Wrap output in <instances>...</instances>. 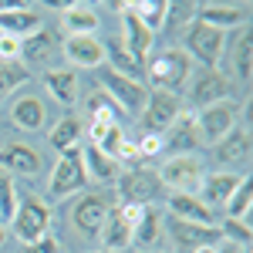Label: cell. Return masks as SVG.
Listing matches in <instances>:
<instances>
[{"instance_id": "obj_1", "label": "cell", "mask_w": 253, "mask_h": 253, "mask_svg": "<svg viewBox=\"0 0 253 253\" xmlns=\"http://www.w3.org/2000/svg\"><path fill=\"white\" fill-rule=\"evenodd\" d=\"M189 68H193L189 54L179 47H169V51H159L152 58H145V78L156 84V91L175 95L189 78Z\"/></svg>"}, {"instance_id": "obj_2", "label": "cell", "mask_w": 253, "mask_h": 253, "mask_svg": "<svg viewBox=\"0 0 253 253\" xmlns=\"http://www.w3.org/2000/svg\"><path fill=\"white\" fill-rule=\"evenodd\" d=\"M223 51H226V31H216L203 20H189L186 24V54L189 61H199L206 64V71H216V64L223 61Z\"/></svg>"}, {"instance_id": "obj_3", "label": "cell", "mask_w": 253, "mask_h": 253, "mask_svg": "<svg viewBox=\"0 0 253 253\" xmlns=\"http://www.w3.org/2000/svg\"><path fill=\"white\" fill-rule=\"evenodd\" d=\"M10 226H14V236H17L24 247L38 243L41 236H47V226H51V210H47V203L34 193L20 196Z\"/></svg>"}, {"instance_id": "obj_4", "label": "cell", "mask_w": 253, "mask_h": 253, "mask_svg": "<svg viewBox=\"0 0 253 253\" xmlns=\"http://www.w3.org/2000/svg\"><path fill=\"white\" fill-rule=\"evenodd\" d=\"M98 84L105 88V95L115 101V108L122 115H128V118L142 115V108L149 101V91H145L142 81H128L122 75H115V71H108V68H98Z\"/></svg>"}, {"instance_id": "obj_5", "label": "cell", "mask_w": 253, "mask_h": 253, "mask_svg": "<svg viewBox=\"0 0 253 253\" xmlns=\"http://www.w3.org/2000/svg\"><path fill=\"white\" fill-rule=\"evenodd\" d=\"M118 196H122V203H132V206H149V203H156L159 196L166 193V186H162V179L159 172L152 169H128V172H118Z\"/></svg>"}, {"instance_id": "obj_6", "label": "cell", "mask_w": 253, "mask_h": 253, "mask_svg": "<svg viewBox=\"0 0 253 253\" xmlns=\"http://www.w3.org/2000/svg\"><path fill=\"white\" fill-rule=\"evenodd\" d=\"M84 186H88V172H84V162H81V149L61 152L58 166L51 172V186H47L51 199H68L71 193H81Z\"/></svg>"}, {"instance_id": "obj_7", "label": "cell", "mask_w": 253, "mask_h": 253, "mask_svg": "<svg viewBox=\"0 0 253 253\" xmlns=\"http://www.w3.org/2000/svg\"><path fill=\"white\" fill-rule=\"evenodd\" d=\"M179 115H182L179 98L166 95V91H152L142 108V128H145V135H166Z\"/></svg>"}, {"instance_id": "obj_8", "label": "cell", "mask_w": 253, "mask_h": 253, "mask_svg": "<svg viewBox=\"0 0 253 253\" xmlns=\"http://www.w3.org/2000/svg\"><path fill=\"white\" fill-rule=\"evenodd\" d=\"M203 162L199 156H172L162 169H159V179H162V186L169 182L175 193H193L199 189V182H203Z\"/></svg>"}, {"instance_id": "obj_9", "label": "cell", "mask_w": 253, "mask_h": 253, "mask_svg": "<svg viewBox=\"0 0 253 253\" xmlns=\"http://www.w3.org/2000/svg\"><path fill=\"white\" fill-rule=\"evenodd\" d=\"M196 128H199V142H206V145H219V142L226 138V132L236 128V108H233V105H226V101L210 105V108L199 112Z\"/></svg>"}, {"instance_id": "obj_10", "label": "cell", "mask_w": 253, "mask_h": 253, "mask_svg": "<svg viewBox=\"0 0 253 253\" xmlns=\"http://www.w3.org/2000/svg\"><path fill=\"white\" fill-rule=\"evenodd\" d=\"M108 199L101 193H91V196H81L78 203H75V210H71V219H75V226H78V233L84 236H98L101 233V226H105V219H108Z\"/></svg>"}, {"instance_id": "obj_11", "label": "cell", "mask_w": 253, "mask_h": 253, "mask_svg": "<svg viewBox=\"0 0 253 253\" xmlns=\"http://www.w3.org/2000/svg\"><path fill=\"white\" fill-rule=\"evenodd\" d=\"M203 142H199V128H196V115H182L172 122V128L162 135V152H169V156H196V149H199Z\"/></svg>"}, {"instance_id": "obj_12", "label": "cell", "mask_w": 253, "mask_h": 253, "mask_svg": "<svg viewBox=\"0 0 253 253\" xmlns=\"http://www.w3.org/2000/svg\"><path fill=\"white\" fill-rule=\"evenodd\" d=\"M118 10H122V44H125L135 58L145 61L149 54H152V47H156V34H152V31L132 14L128 3H118Z\"/></svg>"}, {"instance_id": "obj_13", "label": "cell", "mask_w": 253, "mask_h": 253, "mask_svg": "<svg viewBox=\"0 0 253 253\" xmlns=\"http://www.w3.org/2000/svg\"><path fill=\"white\" fill-rule=\"evenodd\" d=\"M38 31H41L38 10H31V7H24V3L7 0V7L0 10V34L24 41V38H31V34H38Z\"/></svg>"}, {"instance_id": "obj_14", "label": "cell", "mask_w": 253, "mask_h": 253, "mask_svg": "<svg viewBox=\"0 0 253 253\" xmlns=\"http://www.w3.org/2000/svg\"><path fill=\"white\" fill-rule=\"evenodd\" d=\"M169 233L179 247H189V250H199V247H216L219 240V226H199V223H189V219H175L169 216Z\"/></svg>"}, {"instance_id": "obj_15", "label": "cell", "mask_w": 253, "mask_h": 253, "mask_svg": "<svg viewBox=\"0 0 253 253\" xmlns=\"http://www.w3.org/2000/svg\"><path fill=\"white\" fill-rule=\"evenodd\" d=\"M226 95H230V81L223 78L219 71H203L193 81V88H189V101H193L196 108L219 105V101H226Z\"/></svg>"}, {"instance_id": "obj_16", "label": "cell", "mask_w": 253, "mask_h": 253, "mask_svg": "<svg viewBox=\"0 0 253 253\" xmlns=\"http://www.w3.org/2000/svg\"><path fill=\"white\" fill-rule=\"evenodd\" d=\"M58 38L51 34V31H44L41 27L38 34H31V38L20 41V64L31 71V68H41V64H47V61L58 54Z\"/></svg>"}, {"instance_id": "obj_17", "label": "cell", "mask_w": 253, "mask_h": 253, "mask_svg": "<svg viewBox=\"0 0 253 253\" xmlns=\"http://www.w3.org/2000/svg\"><path fill=\"white\" fill-rule=\"evenodd\" d=\"M105 47V68L108 71H115V75H122V78H128V81H138V78H145V61L135 58L122 41H108V44H101Z\"/></svg>"}, {"instance_id": "obj_18", "label": "cell", "mask_w": 253, "mask_h": 253, "mask_svg": "<svg viewBox=\"0 0 253 253\" xmlns=\"http://www.w3.org/2000/svg\"><path fill=\"white\" fill-rule=\"evenodd\" d=\"M64 54L75 68H101L105 61V47L98 38H88V34H68L64 41Z\"/></svg>"}, {"instance_id": "obj_19", "label": "cell", "mask_w": 253, "mask_h": 253, "mask_svg": "<svg viewBox=\"0 0 253 253\" xmlns=\"http://www.w3.org/2000/svg\"><path fill=\"white\" fill-rule=\"evenodd\" d=\"M236 186H240V175H233V172H210V175H203V182H199V203H203L206 210L226 206V199L233 196Z\"/></svg>"}, {"instance_id": "obj_20", "label": "cell", "mask_w": 253, "mask_h": 253, "mask_svg": "<svg viewBox=\"0 0 253 253\" xmlns=\"http://www.w3.org/2000/svg\"><path fill=\"white\" fill-rule=\"evenodd\" d=\"M0 169H7V172H20V175H38L41 172L38 149L20 145V142L3 145V149H0Z\"/></svg>"}, {"instance_id": "obj_21", "label": "cell", "mask_w": 253, "mask_h": 253, "mask_svg": "<svg viewBox=\"0 0 253 253\" xmlns=\"http://www.w3.org/2000/svg\"><path fill=\"white\" fill-rule=\"evenodd\" d=\"M169 216L189 219V223H199V226H216V213L206 210L199 203V196H193V193H172L169 196Z\"/></svg>"}, {"instance_id": "obj_22", "label": "cell", "mask_w": 253, "mask_h": 253, "mask_svg": "<svg viewBox=\"0 0 253 253\" xmlns=\"http://www.w3.org/2000/svg\"><path fill=\"white\" fill-rule=\"evenodd\" d=\"M250 132L247 128H230L226 138L216 145V159L223 166H250Z\"/></svg>"}, {"instance_id": "obj_23", "label": "cell", "mask_w": 253, "mask_h": 253, "mask_svg": "<svg viewBox=\"0 0 253 253\" xmlns=\"http://www.w3.org/2000/svg\"><path fill=\"white\" fill-rule=\"evenodd\" d=\"M247 14H250V10H247V7H240V3H203L196 20L210 24V27H216V31H226V27L243 24Z\"/></svg>"}, {"instance_id": "obj_24", "label": "cell", "mask_w": 253, "mask_h": 253, "mask_svg": "<svg viewBox=\"0 0 253 253\" xmlns=\"http://www.w3.org/2000/svg\"><path fill=\"white\" fill-rule=\"evenodd\" d=\"M81 162H84L88 179H95V182H115L118 179V159L105 156L95 142H88V149L81 152Z\"/></svg>"}, {"instance_id": "obj_25", "label": "cell", "mask_w": 253, "mask_h": 253, "mask_svg": "<svg viewBox=\"0 0 253 253\" xmlns=\"http://www.w3.org/2000/svg\"><path fill=\"white\" fill-rule=\"evenodd\" d=\"M44 88H47V95L61 101V105H75L78 101V75L71 71V68H54V71H47L44 75Z\"/></svg>"}, {"instance_id": "obj_26", "label": "cell", "mask_w": 253, "mask_h": 253, "mask_svg": "<svg viewBox=\"0 0 253 253\" xmlns=\"http://www.w3.org/2000/svg\"><path fill=\"white\" fill-rule=\"evenodd\" d=\"M115 101L108 95H95L88 98V115H91V122H88V132H91V142H98V138L105 135L112 125H118L115 122Z\"/></svg>"}, {"instance_id": "obj_27", "label": "cell", "mask_w": 253, "mask_h": 253, "mask_svg": "<svg viewBox=\"0 0 253 253\" xmlns=\"http://www.w3.org/2000/svg\"><path fill=\"white\" fill-rule=\"evenodd\" d=\"M10 122L17 125L20 132H38L41 125H44V105H41L38 95H24L14 101V108H10Z\"/></svg>"}, {"instance_id": "obj_28", "label": "cell", "mask_w": 253, "mask_h": 253, "mask_svg": "<svg viewBox=\"0 0 253 253\" xmlns=\"http://www.w3.org/2000/svg\"><path fill=\"white\" fill-rule=\"evenodd\" d=\"M98 24H101V20H98L95 7H88V3H81V0L64 3V27H68L71 34H88V38H95Z\"/></svg>"}, {"instance_id": "obj_29", "label": "cell", "mask_w": 253, "mask_h": 253, "mask_svg": "<svg viewBox=\"0 0 253 253\" xmlns=\"http://www.w3.org/2000/svg\"><path fill=\"white\" fill-rule=\"evenodd\" d=\"M98 240L105 243L108 253H118V250H125V247H132V226L118 216V210H112L108 219H105V226H101V233H98Z\"/></svg>"}, {"instance_id": "obj_30", "label": "cell", "mask_w": 253, "mask_h": 253, "mask_svg": "<svg viewBox=\"0 0 253 253\" xmlns=\"http://www.w3.org/2000/svg\"><path fill=\"white\" fill-rule=\"evenodd\" d=\"M128 7H132V14H135L152 34L166 27V14H169V3H166V0H132Z\"/></svg>"}, {"instance_id": "obj_31", "label": "cell", "mask_w": 253, "mask_h": 253, "mask_svg": "<svg viewBox=\"0 0 253 253\" xmlns=\"http://www.w3.org/2000/svg\"><path fill=\"white\" fill-rule=\"evenodd\" d=\"M132 243L142 250H152L159 243V210H152V206L142 210V219L132 226Z\"/></svg>"}, {"instance_id": "obj_32", "label": "cell", "mask_w": 253, "mask_h": 253, "mask_svg": "<svg viewBox=\"0 0 253 253\" xmlns=\"http://www.w3.org/2000/svg\"><path fill=\"white\" fill-rule=\"evenodd\" d=\"M47 142H51V149H58V152L78 149V142H81V122H78V118H61L58 125L51 128Z\"/></svg>"}, {"instance_id": "obj_33", "label": "cell", "mask_w": 253, "mask_h": 253, "mask_svg": "<svg viewBox=\"0 0 253 253\" xmlns=\"http://www.w3.org/2000/svg\"><path fill=\"white\" fill-rule=\"evenodd\" d=\"M250 203H253V182L250 179H240V186L233 189V196L226 199V213H230V219L250 223V219H247V216H250Z\"/></svg>"}, {"instance_id": "obj_34", "label": "cell", "mask_w": 253, "mask_h": 253, "mask_svg": "<svg viewBox=\"0 0 253 253\" xmlns=\"http://www.w3.org/2000/svg\"><path fill=\"white\" fill-rule=\"evenodd\" d=\"M233 64H236V75H240L243 81H250V75H253V34H250V31H243L240 41H236Z\"/></svg>"}, {"instance_id": "obj_35", "label": "cell", "mask_w": 253, "mask_h": 253, "mask_svg": "<svg viewBox=\"0 0 253 253\" xmlns=\"http://www.w3.org/2000/svg\"><path fill=\"white\" fill-rule=\"evenodd\" d=\"M27 78H31V71L20 61H0V98L10 95L14 88H20Z\"/></svg>"}, {"instance_id": "obj_36", "label": "cell", "mask_w": 253, "mask_h": 253, "mask_svg": "<svg viewBox=\"0 0 253 253\" xmlns=\"http://www.w3.org/2000/svg\"><path fill=\"white\" fill-rule=\"evenodd\" d=\"M17 210V189H14V179L7 169H0V219H14Z\"/></svg>"}, {"instance_id": "obj_37", "label": "cell", "mask_w": 253, "mask_h": 253, "mask_svg": "<svg viewBox=\"0 0 253 253\" xmlns=\"http://www.w3.org/2000/svg\"><path fill=\"white\" fill-rule=\"evenodd\" d=\"M219 233L223 236H230L233 243H250L253 240V230H250V223H243V219H223V226H219Z\"/></svg>"}, {"instance_id": "obj_38", "label": "cell", "mask_w": 253, "mask_h": 253, "mask_svg": "<svg viewBox=\"0 0 253 253\" xmlns=\"http://www.w3.org/2000/svg\"><path fill=\"white\" fill-rule=\"evenodd\" d=\"M95 145H98V149H101V152H105V156L118 159V149L125 145V132H122V125H112V128H108L105 135L98 138Z\"/></svg>"}, {"instance_id": "obj_39", "label": "cell", "mask_w": 253, "mask_h": 253, "mask_svg": "<svg viewBox=\"0 0 253 253\" xmlns=\"http://www.w3.org/2000/svg\"><path fill=\"white\" fill-rule=\"evenodd\" d=\"M135 149H138V159L159 156V152H162V135H142L135 142Z\"/></svg>"}, {"instance_id": "obj_40", "label": "cell", "mask_w": 253, "mask_h": 253, "mask_svg": "<svg viewBox=\"0 0 253 253\" xmlns=\"http://www.w3.org/2000/svg\"><path fill=\"white\" fill-rule=\"evenodd\" d=\"M24 253H61V243L54 240V236H41L38 243L24 247Z\"/></svg>"}, {"instance_id": "obj_41", "label": "cell", "mask_w": 253, "mask_h": 253, "mask_svg": "<svg viewBox=\"0 0 253 253\" xmlns=\"http://www.w3.org/2000/svg\"><path fill=\"white\" fill-rule=\"evenodd\" d=\"M118 159H132V162H135V159H138V149H135V142H125V145L118 149Z\"/></svg>"}, {"instance_id": "obj_42", "label": "cell", "mask_w": 253, "mask_h": 253, "mask_svg": "<svg viewBox=\"0 0 253 253\" xmlns=\"http://www.w3.org/2000/svg\"><path fill=\"white\" fill-rule=\"evenodd\" d=\"M216 253H240V250H236L233 243H226V247H216Z\"/></svg>"}, {"instance_id": "obj_43", "label": "cell", "mask_w": 253, "mask_h": 253, "mask_svg": "<svg viewBox=\"0 0 253 253\" xmlns=\"http://www.w3.org/2000/svg\"><path fill=\"white\" fill-rule=\"evenodd\" d=\"M7 243V230H3V223H0V247Z\"/></svg>"}, {"instance_id": "obj_44", "label": "cell", "mask_w": 253, "mask_h": 253, "mask_svg": "<svg viewBox=\"0 0 253 253\" xmlns=\"http://www.w3.org/2000/svg\"><path fill=\"white\" fill-rule=\"evenodd\" d=\"M193 253H216V247H199V250H193Z\"/></svg>"}, {"instance_id": "obj_45", "label": "cell", "mask_w": 253, "mask_h": 253, "mask_svg": "<svg viewBox=\"0 0 253 253\" xmlns=\"http://www.w3.org/2000/svg\"><path fill=\"white\" fill-rule=\"evenodd\" d=\"M240 253H253V250H240Z\"/></svg>"}, {"instance_id": "obj_46", "label": "cell", "mask_w": 253, "mask_h": 253, "mask_svg": "<svg viewBox=\"0 0 253 253\" xmlns=\"http://www.w3.org/2000/svg\"><path fill=\"white\" fill-rule=\"evenodd\" d=\"M98 253H108V250H98Z\"/></svg>"}, {"instance_id": "obj_47", "label": "cell", "mask_w": 253, "mask_h": 253, "mask_svg": "<svg viewBox=\"0 0 253 253\" xmlns=\"http://www.w3.org/2000/svg\"><path fill=\"white\" fill-rule=\"evenodd\" d=\"M0 38H3V34H0Z\"/></svg>"}]
</instances>
